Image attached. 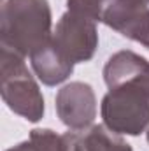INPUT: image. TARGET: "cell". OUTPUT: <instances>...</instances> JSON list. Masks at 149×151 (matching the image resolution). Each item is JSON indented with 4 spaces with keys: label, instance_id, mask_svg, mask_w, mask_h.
Here are the masks:
<instances>
[{
    "label": "cell",
    "instance_id": "obj_1",
    "mask_svg": "<svg viewBox=\"0 0 149 151\" xmlns=\"http://www.w3.org/2000/svg\"><path fill=\"white\" fill-rule=\"evenodd\" d=\"M109 91L102 99L104 125L119 135H140L149 128V62L130 51L114 53L104 67Z\"/></svg>",
    "mask_w": 149,
    "mask_h": 151
},
{
    "label": "cell",
    "instance_id": "obj_2",
    "mask_svg": "<svg viewBox=\"0 0 149 151\" xmlns=\"http://www.w3.org/2000/svg\"><path fill=\"white\" fill-rule=\"evenodd\" d=\"M53 37V14L47 0H5L0 12V47L30 58Z\"/></svg>",
    "mask_w": 149,
    "mask_h": 151
},
{
    "label": "cell",
    "instance_id": "obj_3",
    "mask_svg": "<svg viewBox=\"0 0 149 151\" xmlns=\"http://www.w3.org/2000/svg\"><path fill=\"white\" fill-rule=\"evenodd\" d=\"M67 9L82 12L142 46L149 39V4L144 0H67Z\"/></svg>",
    "mask_w": 149,
    "mask_h": 151
},
{
    "label": "cell",
    "instance_id": "obj_4",
    "mask_svg": "<svg viewBox=\"0 0 149 151\" xmlns=\"http://www.w3.org/2000/svg\"><path fill=\"white\" fill-rule=\"evenodd\" d=\"M2 99L14 114L30 123H37L44 116V97L35 77L30 74L25 58L2 49L0 55Z\"/></svg>",
    "mask_w": 149,
    "mask_h": 151
},
{
    "label": "cell",
    "instance_id": "obj_5",
    "mask_svg": "<svg viewBox=\"0 0 149 151\" xmlns=\"http://www.w3.org/2000/svg\"><path fill=\"white\" fill-rule=\"evenodd\" d=\"M49 46L72 65L90 62L98 47L97 21L82 12L67 9L53 30Z\"/></svg>",
    "mask_w": 149,
    "mask_h": 151
},
{
    "label": "cell",
    "instance_id": "obj_6",
    "mask_svg": "<svg viewBox=\"0 0 149 151\" xmlns=\"http://www.w3.org/2000/svg\"><path fill=\"white\" fill-rule=\"evenodd\" d=\"M54 107L69 130H82L91 127L97 118V97L88 83L72 81L58 90Z\"/></svg>",
    "mask_w": 149,
    "mask_h": 151
},
{
    "label": "cell",
    "instance_id": "obj_7",
    "mask_svg": "<svg viewBox=\"0 0 149 151\" xmlns=\"http://www.w3.org/2000/svg\"><path fill=\"white\" fill-rule=\"evenodd\" d=\"M67 151H133L132 146L105 125H91L63 134Z\"/></svg>",
    "mask_w": 149,
    "mask_h": 151
},
{
    "label": "cell",
    "instance_id": "obj_8",
    "mask_svg": "<svg viewBox=\"0 0 149 151\" xmlns=\"http://www.w3.org/2000/svg\"><path fill=\"white\" fill-rule=\"evenodd\" d=\"M30 63H32V69L39 77V81L46 86L62 84L74 72V65L65 62L49 44L30 56Z\"/></svg>",
    "mask_w": 149,
    "mask_h": 151
},
{
    "label": "cell",
    "instance_id": "obj_9",
    "mask_svg": "<svg viewBox=\"0 0 149 151\" xmlns=\"http://www.w3.org/2000/svg\"><path fill=\"white\" fill-rule=\"evenodd\" d=\"M5 151H67V144L63 135L51 128H34L27 141Z\"/></svg>",
    "mask_w": 149,
    "mask_h": 151
},
{
    "label": "cell",
    "instance_id": "obj_10",
    "mask_svg": "<svg viewBox=\"0 0 149 151\" xmlns=\"http://www.w3.org/2000/svg\"><path fill=\"white\" fill-rule=\"evenodd\" d=\"M146 137H148V142H149V128H148V134H146Z\"/></svg>",
    "mask_w": 149,
    "mask_h": 151
},
{
    "label": "cell",
    "instance_id": "obj_11",
    "mask_svg": "<svg viewBox=\"0 0 149 151\" xmlns=\"http://www.w3.org/2000/svg\"><path fill=\"white\" fill-rule=\"evenodd\" d=\"M146 47H148V49H149V39H148V42H146Z\"/></svg>",
    "mask_w": 149,
    "mask_h": 151
},
{
    "label": "cell",
    "instance_id": "obj_12",
    "mask_svg": "<svg viewBox=\"0 0 149 151\" xmlns=\"http://www.w3.org/2000/svg\"><path fill=\"white\" fill-rule=\"evenodd\" d=\"M144 2H148V4H149V0H144Z\"/></svg>",
    "mask_w": 149,
    "mask_h": 151
}]
</instances>
